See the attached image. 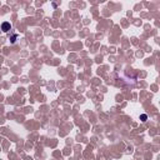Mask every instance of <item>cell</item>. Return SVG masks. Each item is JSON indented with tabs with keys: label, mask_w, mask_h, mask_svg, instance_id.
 I'll use <instances>...</instances> for the list:
<instances>
[{
	"label": "cell",
	"mask_w": 160,
	"mask_h": 160,
	"mask_svg": "<svg viewBox=\"0 0 160 160\" xmlns=\"http://www.w3.org/2000/svg\"><path fill=\"white\" fill-rule=\"evenodd\" d=\"M1 30L4 33H8L9 30H11V24H10V23H8V21L3 23V24H1Z\"/></svg>",
	"instance_id": "6da1fadb"
},
{
	"label": "cell",
	"mask_w": 160,
	"mask_h": 160,
	"mask_svg": "<svg viewBox=\"0 0 160 160\" xmlns=\"http://www.w3.org/2000/svg\"><path fill=\"white\" fill-rule=\"evenodd\" d=\"M16 38H18V34H14L11 37V39H10V41H11V44H14L15 41H16Z\"/></svg>",
	"instance_id": "7a4b0ae2"
},
{
	"label": "cell",
	"mask_w": 160,
	"mask_h": 160,
	"mask_svg": "<svg viewBox=\"0 0 160 160\" xmlns=\"http://www.w3.org/2000/svg\"><path fill=\"white\" fill-rule=\"evenodd\" d=\"M146 119H148V116H146L145 114H141V115H140V120H141V121H146Z\"/></svg>",
	"instance_id": "3957f363"
}]
</instances>
